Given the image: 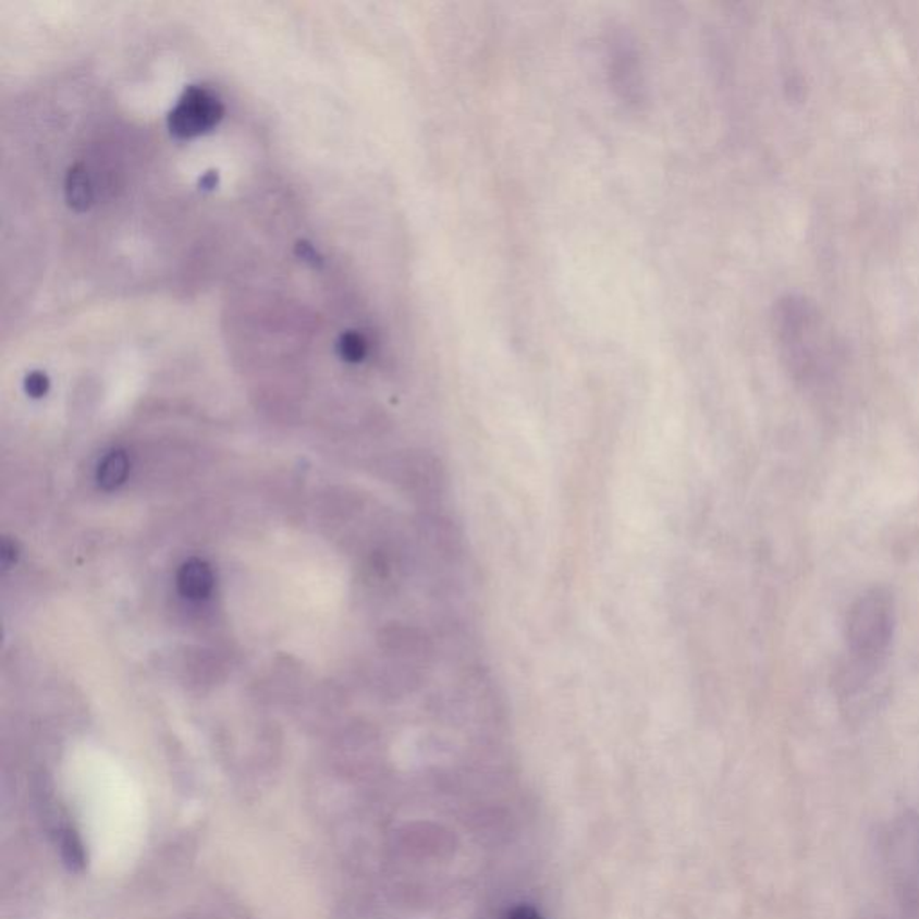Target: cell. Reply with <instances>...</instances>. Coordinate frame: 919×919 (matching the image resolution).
I'll return each instance as SVG.
<instances>
[{
	"label": "cell",
	"mask_w": 919,
	"mask_h": 919,
	"mask_svg": "<svg viewBox=\"0 0 919 919\" xmlns=\"http://www.w3.org/2000/svg\"><path fill=\"white\" fill-rule=\"evenodd\" d=\"M894 628L896 608L887 589H869L855 600L846 618L848 659L837 675L843 695L857 694L871 683L887 658Z\"/></svg>",
	"instance_id": "cell-1"
},
{
	"label": "cell",
	"mask_w": 919,
	"mask_h": 919,
	"mask_svg": "<svg viewBox=\"0 0 919 919\" xmlns=\"http://www.w3.org/2000/svg\"><path fill=\"white\" fill-rule=\"evenodd\" d=\"M225 115V107L218 94L210 88L191 85L180 96L173 110L169 112L168 126L171 135L182 140L215 130Z\"/></svg>",
	"instance_id": "cell-2"
},
{
	"label": "cell",
	"mask_w": 919,
	"mask_h": 919,
	"mask_svg": "<svg viewBox=\"0 0 919 919\" xmlns=\"http://www.w3.org/2000/svg\"><path fill=\"white\" fill-rule=\"evenodd\" d=\"M215 588V575L209 564L199 559H191L180 567L179 589L189 600L207 598Z\"/></svg>",
	"instance_id": "cell-3"
},
{
	"label": "cell",
	"mask_w": 919,
	"mask_h": 919,
	"mask_svg": "<svg viewBox=\"0 0 919 919\" xmlns=\"http://www.w3.org/2000/svg\"><path fill=\"white\" fill-rule=\"evenodd\" d=\"M65 196L69 205L77 212H83L93 205V187L88 182L87 169L83 168L82 164L74 166L66 173Z\"/></svg>",
	"instance_id": "cell-4"
},
{
	"label": "cell",
	"mask_w": 919,
	"mask_h": 919,
	"mask_svg": "<svg viewBox=\"0 0 919 919\" xmlns=\"http://www.w3.org/2000/svg\"><path fill=\"white\" fill-rule=\"evenodd\" d=\"M130 473V459L124 455L123 451H112L102 458L99 464L98 480L99 486L107 491H113L119 486H123L126 476Z\"/></svg>",
	"instance_id": "cell-5"
},
{
	"label": "cell",
	"mask_w": 919,
	"mask_h": 919,
	"mask_svg": "<svg viewBox=\"0 0 919 919\" xmlns=\"http://www.w3.org/2000/svg\"><path fill=\"white\" fill-rule=\"evenodd\" d=\"M62 858L66 869L72 873H82L87 866L85 844L74 830H65L62 837Z\"/></svg>",
	"instance_id": "cell-6"
},
{
	"label": "cell",
	"mask_w": 919,
	"mask_h": 919,
	"mask_svg": "<svg viewBox=\"0 0 919 919\" xmlns=\"http://www.w3.org/2000/svg\"><path fill=\"white\" fill-rule=\"evenodd\" d=\"M338 354L348 363L362 362L368 353V343L363 334L356 331L343 332L336 343Z\"/></svg>",
	"instance_id": "cell-7"
},
{
	"label": "cell",
	"mask_w": 919,
	"mask_h": 919,
	"mask_svg": "<svg viewBox=\"0 0 919 919\" xmlns=\"http://www.w3.org/2000/svg\"><path fill=\"white\" fill-rule=\"evenodd\" d=\"M47 390H49V379H47L46 373L33 372L27 376L26 392L32 397H41V395L47 394Z\"/></svg>",
	"instance_id": "cell-8"
},
{
	"label": "cell",
	"mask_w": 919,
	"mask_h": 919,
	"mask_svg": "<svg viewBox=\"0 0 919 919\" xmlns=\"http://www.w3.org/2000/svg\"><path fill=\"white\" fill-rule=\"evenodd\" d=\"M511 919H542L531 907H517L512 910Z\"/></svg>",
	"instance_id": "cell-9"
},
{
	"label": "cell",
	"mask_w": 919,
	"mask_h": 919,
	"mask_svg": "<svg viewBox=\"0 0 919 919\" xmlns=\"http://www.w3.org/2000/svg\"><path fill=\"white\" fill-rule=\"evenodd\" d=\"M296 248L301 250L302 259H306V261H315V259H320V257H318L317 250H315V248H313L309 243H298V245H296Z\"/></svg>",
	"instance_id": "cell-10"
}]
</instances>
